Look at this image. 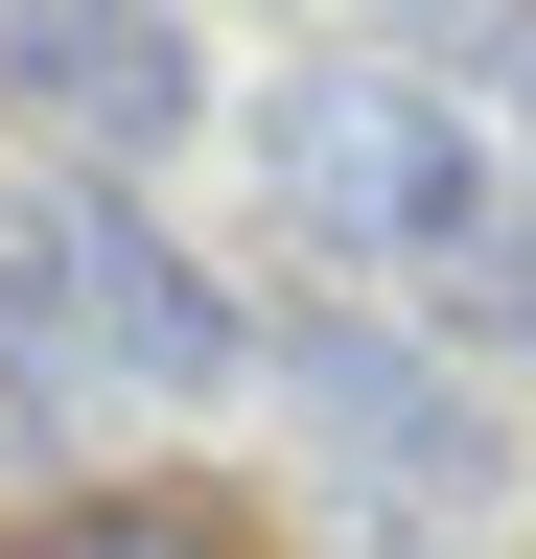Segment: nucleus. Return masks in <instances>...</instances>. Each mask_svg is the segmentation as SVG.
Wrapping results in <instances>:
<instances>
[{
	"label": "nucleus",
	"mask_w": 536,
	"mask_h": 559,
	"mask_svg": "<svg viewBox=\"0 0 536 559\" xmlns=\"http://www.w3.org/2000/svg\"><path fill=\"white\" fill-rule=\"evenodd\" d=\"M0 94H24L47 140H94V164H141V140H187V24L164 0H0Z\"/></svg>",
	"instance_id": "7ed1b4c3"
},
{
	"label": "nucleus",
	"mask_w": 536,
	"mask_h": 559,
	"mask_svg": "<svg viewBox=\"0 0 536 559\" xmlns=\"http://www.w3.org/2000/svg\"><path fill=\"white\" fill-rule=\"evenodd\" d=\"M0 373L24 396H211L234 373V304L187 280L117 187H0Z\"/></svg>",
	"instance_id": "f257e3e1"
},
{
	"label": "nucleus",
	"mask_w": 536,
	"mask_h": 559,
	"mask_svg": "<svg viewBox=\"0 0 536 559\" xmlns=\"http://www.w3.org/2000/svg\"><path fill=\"white\" fill-rule=\"evenodd\" d=\"M24 559H281V536H257L234 489H187V466H117L71 513H24Z\"/></svg>",
	"instance_id": "39448f33"
},
{
	"label": "nucleus",
	"mask_w": 536,
	"mask_h": 559,
	"mask_svg": "<svg viewBox=\"0 0 536 559\" xmlns=\"http://www.w3.org/2000/svg\"><path fill=\"white\" fill-rule=\"evenodd\" d=\"M281 210L326 257H373V280H466L490 257V164H466V117L420 70H303L281 94Z\"/></svg>",
	"instance_id": "f03ea898"
},
{
	"label": "nucleus",
	"mask_w": 536,
	"mask_h": 559,
	"mask_svg": "<svg viewBox=\"0 0 536 559\" xmlns=\"http://www.w3.org/2000/svg\"><path fill=\"white\" fill-rule=\"evenodd\" d=\"M281 396H303V419H350V466H373V489H466V466H490L466 373H443V349H396V326H350V304H281Z\"/></svg>",
	"instance_id": "20e7f679"
}]
</instances>
